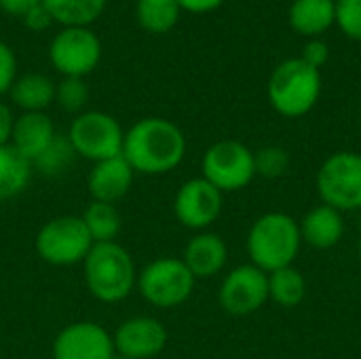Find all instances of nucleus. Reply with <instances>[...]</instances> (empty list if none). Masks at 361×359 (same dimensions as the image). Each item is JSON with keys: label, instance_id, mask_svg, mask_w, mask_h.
Returning a JSON list of instances; mask_svg holds the SVG:
<instances>
[{"label": "nucleus", "instance_id": "f257e3e1", "mask_svg": "<svg viewBox=\"0 0 361 359\" xmlns=\"http://www.w3.org/2000/svg\"><path fill=\"white\" fill-rule=\"evenodd\" d=\"M186 154V138L182 129L159 116L137 121L123 142V157L135 174L163 176L173 171Z\"/></svg>", "mask_w": 361, "mask_h": 359}, {"label": "nucleus", "instance_id": "f03ea898", "mask_svg": "<svg viewBox=\"0 0 361 359\" xmlns=\"http://www.w3.org/2000/svg\"><path fill=\"white\" fill-rule=\"evenodd\" d=\"M302 245L298 222L283 212H269L260 216L247 235V254L254 267L275 273L292 267Z\"/></svg>", "mask_w": 361, "mask_h": 359}, {"label": "nucleus", "instance_id": "7ed1b4c3", "mask_svg": "<svg viewBox=\"0 0 361 359\" xmlns=\"http://www.w3.org/2000/svg\"><path fill=\"white\" fill-rule=\"evenodd\" d=\"M82 264L87 290L99 303H121L135 290L137 271L133 258L118 241L93 243Z\"/></svg>", "mask_w": 361, "mask_h": 359}, {"label": "nucleus", "instance_id": "20e7f679", "mask_svg": "<svg viewBox=\"0 0 361 359\" xmlns=\"http://www.w3.org/2000/svg\"><path fill=\"white\" fill-rule=\"evenodd\" d=\"M322 95V70L300 57L283 59L269 78V102L286 118L309 114Z\"/></svg>", "mask_w": 361, "mask_h": 359}, {"label": "nucleus", "instance_id": "39448f33", "mask_svg": "<svg viewBox=\"0 0 361 359\" xmlns=\"http://www.w3.org/2000/svg\"><path fill=\"white\" fill-rule=\"evenodd\" d=\"M195 275L182 258H157L137 273V290L146 303L159 309L184 305L195 290Z\"/></svg>", "mask_w": 361, "mask_h": 359}, {"label": "nucleus", "instance_id": "423d86ee", "mask_svg": "<svg viewBox=\"0 0 361 359\" xmlns=\"http://www.w3.org/2000/svg\"><path fill=\"white\" fill-rule=\"evenodd\" d=\"M93 239L80 216H57L44 222L36 235L38 256L53 267H72L85 262Z\"/></svg>", "mask_w": 361, "mask_h": 359}, {"label": "nucleus", "instance_id": "0eeeda50", "mask_svg": "<svg viewBox=\"0 0 361 359\" xmlns=\"http://www.w3.org/2000/svg\"><path fill=\"white\" fill-rule=\"evenodd\" d=\"M317 190L324 205L338 212L361 207V154L341 150L330 154L317 171Z\"/></svg>", "mask_w": 361, "mask_h": 359}, {"label": "nucleus", "instance_id": "6e6552de", "mask_svg": "<svg viewBox=\"0 0 361 359\" xmlns=\"http://www.w3.org/2000/svg\"><path fill=\"white\" fill-rule=\"evenodd\" d=\"M68 140L76 157L99 163L123 154L125 131L114 116L106 112L89 110L76 114V118L70 125Z\"/></svg>", "mask_w": 361, "mask_h": 359}, {"label": "nucleus", "instance_id": "1a4fd4ad", "mask_svg": "<svg viewBox=\"0 0 361 359\" xmlns=\"http://www.w3.org/2000/svg\"><path fill=\"white\" fill-rule=\"evenodd\" d=\"M201 171L222 195L241 190L256 176L254 152L237 140H220L203 154Z\"/></svg>", "mask_w": 361, "mask_h": 359}, {"label": "nucleus", "instance_id": "9d476101", "mask_svg": "<svg viewBox=\"0 0 361 359\" xmlns=\"http://www.w3.org/2000/svg\"><path fill=\"white\" fill-rule=\"evenodd\" d=\"M51 63L63 76L82 78L102 59V42L87 28H63L49 47Z\"/></svg>", "mask_w": 361, "mask_h": 359}, {"label": "nucleus", "instance_id": "9b49d317", "mask_svg": "<svg viewBox=\"0 0 361 359\" xmlns=\"http://www.w3.org/2000/svg\"><path fill=\"white\" fill-rule=\"evenodd\" d=\"M218 300L231 315H252L269 300V275L254 264L235 267L224 277Z\"/></svg>", "mask_w": 361, "mask_h": 359}, {"label": "nucleus", "instance_id": "f8f14e48", "mask_svg": "<svg viewBox=\"0 0 361 359\" xmlns=\"http://www.w3.org/2000/svg\"><path fill=\"white\" fill-rule=\"evenodd\" d=\"M222 193L203 176L184 182L173 199V214L178 222L190 231H205L222 214Z\"/></svg>", "mask_w": 361, "mask_h": 359}, {"label": "nucleus", "instance_id": "ddd939ff", "mask_svg": "<svg viewBox=\"0 0 361 359\" xmlns=\"http://www.w3.org/2000/svg\"><path fill=\"white\" fill-rule=\"evenodd\" d=\"M112 334L95 322H74L53 341V359H112Z\"/></svg>", "mask_w": 361, "mask_h": 359}, {"label": "nucleus", "instance_id": "4468645a", "mask_svg": "<svg viewBox=\"0 0 361 359\" xmlns=\"http://www.w3.org/2000/svg\"><path fill=\"white\" fill-rule=\"evenodd\" d=\"M165 326L148 315L125 320L112 334L114 351L127 359H154L167 347Z\"/></svg>", "mask_w": 361, "mask_h": 359}, {"label": "nucleus", "instance_id": "2eb2a0df", "mask_svg": "<svg viewBox=\"0 0 361 359\" xmlns=\"http://www.w3.org/2000/svg\"><path fill=\"white\" fill-rule=\"evenodd\" d=\"M133 178H135V171L131 169L127 159L118 154V157L93 163L89 178H87V188L93 201L114 205L129 193Z\"/></svg>", "mask_w": 361, "mask_h": 359}, {"label": "nucleus", "instance_id": "dca6fc26", "mask_svg": "<svg viewBox=\"0 0 361 359\" xmlns=\"http://www.w3.org/2000/svg\"><path fill=\"white\" fill-rule=\"evenodd\" d=\"M57 131L49 114L44 112H23L15 118L11 146L21 152L32 165L36 159L44 154V150L53 144Z\"/></svg>", "mask_w": 361, "mask_h": 359}, {"label": "nucleus", "instance_id": "f3484780", "mask_svg": "<svg viewBox=\"0 0 361 359\" xmlns=\"http://www.w3.org/2000/svg\"><path fill=\"white\" fill-rule=\"evenodd\" d=\"M228 258L226 243L216 233H199L184 248V264L195 275V279H209L218 275Z\"/></svg>", "mask_w": 361, "mask_h": 359}, {"label": "nucleus", "instance_id": "a211bd4d", "mask_svg": "<svg viewBox=\"0 0 361 359\" xmlns=\"http://www.w3.org/2000/svg\"><path fill=\"white\" fill-rule=\"evenodd\" d=\"M300 237L305 243L317 250H330L334 248L343 235H345V218L343 212L330 207V205H317L302 218Z\"/></svg>", "mask_w": 361, "mask_h": 359}, {"label": "nucleus", "instance_id": "6ab92c4d", "mask_svg": "<svg viewBox=\"0 0 361 359\" xmlns=\"http://www.w3.org/2000/svg\"><path fill=\"white\" fill-rule=\"evenodd\" d=\"M290 28L307 38H317L326 34L336 23V2L334 0H294L288 11Z\"/></svg>", "mask_w": 361, "mask_h": 359}, {"label": "nucleus", "instance_id": "aec40b11", "mask_svg": "<svg viewBox=\"0 0 361 359\" xmlns=\"http://www.w3.org/2000/svg\"><path fill=\"white\" fill-rule=\"evenodd\" d=\"M8 95L23 112H44L55 102V85L44 74H23L15 78Z\"/></svg>", "mask_w": 361, "mask_h": 359}, {"label": "nucleus", "instance_id": "412c9836", "mask_svg": "<svg viewBox=\"0 0 361 359\" xmlns=\"http://www.w3.org/2000/svg\"><path fill=\"white\" fill-rule=\"evenodd\" d=\"M32 176V163L11 144L0 148V201L13 199L25 190Z\"/></svg>", "mask_w": 361, "mask_h": 359}, {"label": "nucleus", "instance_id": "4be33fe9", "mask_svg": "<svg viewBox=\"0 0 361 359\" xmlns=\"http://www.w3.org/2000/svg\"><path fill=\"white\" fill-rule=\"evenodd\" d=\"M80 218H82L93 243H112V241H116V237L123 229L121 212L112 203L91 201L85 207Z\"/></svg>", "mask_w": 361, "mask_h": 359}, {"label": "nucleus", "instance_id": "5701e85b", "mask_svg": "<svg viewBox=\"0 0 361 359\" xmlns=\"http://www.w3.org/2000/svg\"><path fill=\"white\" fill-rule=\"evenodd\" d=\"M42 6L66 28H85L104 13L106 0H42Z\"/></svg>", "mask_w": 361, "mask_h": 359}, {"label": "nucleus", "instance_id": "b1692460", "mask_svg": "<svg viewBox=\"0 0 361 359\" xmlns=\"http://www.w3.org/2000/svg\"><path fill=\"white\" fill-rule=\"evenodd\" d=\"M305 294H307V281L298 269L286 267L275 273H269V298L279 307L286 309L298 307L305 300Z\"/></svg>", "mask_w": 361, "mask_h": 359}, {"label": "nucleus", "instance_id": "393cba45", "mask_svg": "<svg viewBox=\"0 0 361 359\" xmlns=\"http://www.w3.org/2000/svg\"><path fill=\"white\" fill-rule=\"evenodd\" d=\"M178 0H137V21L146 32L165 34L180 19Z\"/></svg>", "mask_w": 361, "mask_h": 359}, {"label": "nucleus", "instance_id": "a878e982", "mask_svg": "<svg viewBox=\"0 0 361 359\" xmlns=\"http://www.w3.org/2000/svg\"><path fill=\"white\" fill-rule=\"evenodd\" d=\"M76 152L68 140V135H55L53 144L44 150V154L40 159L34 161L32 167H36L40 174H47V176H55V174H61L66 167L72 165Z\"/></svg>", "mask_w": 361, "mask_h": 359}, {"label": "nucleus", "instance_id": "bb28decb", "mask_svg": "<svg viewBox=\"0 0 361 359\" xmlns=\"http://www.w3.org/2000/svg\"><path fill=\"white\" fill-rule=\"evenodd\" d=\"M55 102L61 106L66 112H78L87 106L89 102V87L82 78L66 76L57 87H55Z\"/></svg>", "mask_w": 361, "mask_h": 359}, {"label": "nucleus", "instance_id": "cd10ccee", "mask_svg": "<svg viewBox=\"0 0 361 359\" xmlns=\"http://www.w3.org/2000/svg\"><path fill=\"white\" fill-rule=\"evenodd\" d=\"M254 163H256V174H260L267 180H275L288 174L290 154L279 146H264L258 152H254Z\"/></svg>", "mask_w": 361, "mask_h": 359}, {"label": "nucleus", "instance_id": "c85d7f7f", "mask_svg": "<svg viewBox=\"0 0 361 359\" xmlns=\"http://www.w3.org/2000/svg\"><path fill=\"white\" fill-rule=\"evenodd\" d=\"M336 25L347 38L361 42V0L336 2Z\"/></svg>", "mask_w": 361, "mask_h": 359}, {"label": "nucleus", "instance_id": "c756f323", "mask_svg": "<svg viewBox=\"0 0 361 359\" xmlns=\"http://www.w3.org/2000/svg\"><path fill=\"white\" fill-rule=\"evenodd\" d=\"M15 74H17V61L13 51L8 49V44H4L0 40V95L8 93L13 83H15Z\"/></svg>", "mask_w": 361, "mask_h": 359}, {"label": "nucleus", "instance_id": "7c9ffc66", "mask_svg": "<svg viewBox=\"0 0 361 359\" xmlns=\"http://www.w3.org/2000/svg\"><path fill=\"white\" fill-rule=\"evenodd\" d=\"M300 59L307 61L309 66L322 70L328 63V59H330V47H328V42H324L322 38H309V42L302 49Z\"/></svg>", "mask_w": 361, "mask_h": 359}, {"label": "nucleus", "instance_id": "2f4dec72", "mask_svg": "<svg viewBox=\"0 0 361 359\" xmlns=\"http://www.w3.org/2000/svg\"><path fill=\"white\" fill-rule=\"evenodd\" d=\"M42 0H0V11L13 17H25L32 8H36Z\"/></svg>", "mask_w": 361, "mask_h": 359}, {"label": "nucleus", "instance_id": "473e14b6", "mask_svg": "<svg viewBox=\"0 0 361 359\" xmlns=\"http://www.w3.org/2000/svg\"><path fill=\"white\" fill-rule=\"evenodd\" d=\"M23 21H25V25L32 28V30H44L53 19H51L49 11H47V8L42 6V2H40L36 8H32V11L23 17Z\"/></svg>", "mask_w": 361, "mask_h": 359}, {"label": "nucleus", "instance_id": "72a5a7b5", "mask_svg": "<svg viewBox=\"0 0 361 359\" xmlns=\"http://www.w3.org/2000/svg\"><path fill=\"white\" fill-rule=\"evenodd\" d=\"M13 125H15V118L11 114V108L0 102V148L6 146V144H11Z\"/></svg>", "mask_w": 361, "mask_h": 359}, {"label": "nucleus", "instance_id": "f704fd0d", "mask_svg": "<svg viewBox=\"0 0 361 359\" xmlns=\"http://www.w3.org/2000/svg\"><path fill=\"white\" fill-rule=\"evenodd\" d=\"M224 0H178L180 8L190 11V13H209L216 11Z\"/></svg>", "mask_w": 361, "mask_h": 359}, {"label": "nucleus", "instance_id": "c9c22d12", "mask_svg": "<svg viewBox=\"0 0 361 359\" xmlns=\"http://www.w3.org/2000/svg\"><path fill=\"white\" fill-rule=\"evenodd\" d=\"M112 359H127V358H123V355H118V353H114V355H112Z\"/></svg>", "mask_w": 361, "mask_h": 359}, {"label": "nucleus", "instance_id": "e433bc0d", "mask_svg": "<svg viewBox=\"0 0 361 359\" xmlns=\"http://www.w3.org/2000/svg\"><path fill=\"white\" fill-rule=\"evenodd\" d=\"M357 250H360V258H361V239H360V245H357Z\"/></svg>", "mask_w": 361, "mask_h": 359}, {"label": "nucleus", "instance_id": "4c0bfd02", "mask_svg": "<svg viewBox=\"0 0 361 359\" xmlns=\"http://www.w3.org/2000/svg\"><path fill=\"white\" fill-rule=\"evenodd\" d=\"M334 2H338V0H334Z\"/></svg>", "mask_w": 361, "mask_h": 359}]
</instances>
